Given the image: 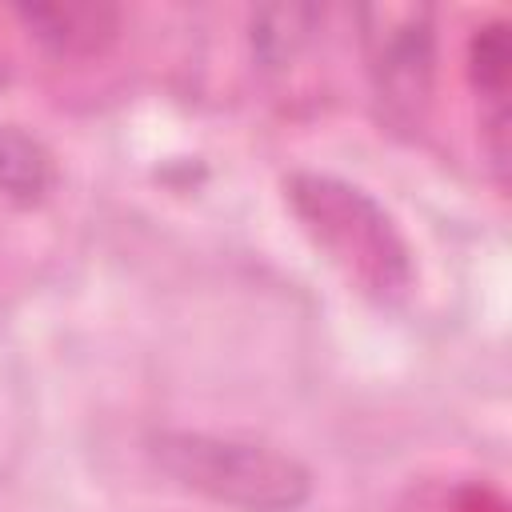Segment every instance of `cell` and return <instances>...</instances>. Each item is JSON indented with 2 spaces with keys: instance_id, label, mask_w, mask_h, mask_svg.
<instances>
[{
  "instance_id": "obj_1",
  "label": "cell",
  "mask_w": 512,
  "mask_h": 512,
  "mask_svg": "<svg viewBox=\"0 0 512 512\" xmlns=\"http://www.w3.org/2000/svg\"><path fill=\"white\" fill-rule=\"evenodd\" d=\"M284 204L312 248L364 296L396 300L412 288V244L368 188L332 172L296 168L284 176Z\"/></svg>"
},
{
  "instance_id": "obj_2",
  "label": "cell",
  "mask_w": 512,
  "mask_h": 512,
  "mask_svg": "<svg viewBox=\"0 0 512 512\" xmlns=\"http://www.w3.org/2000/svg\"><path fill=\"white\" fill-rule=\"evenodd\" d=\"M148 460L184 492L236 512H296L312 500V472L292 452L232 432L160 428Z\"/></svg>"
},
{
  "instance_id": "obj_3",
  "label": "cell",
  "mask_w": 512,
  "mask_h": 512,
  "mask_svg": "<svg viewBox=\"0 0 512 512\" xmlns=\"http://www.w3.org/2000/svg\"><path fill=\"white\" fill-rule=\"evenodd\" d=\"M356 20L380 104L400 120H420L436 88V12L416 0H380L364 4Z\"/></svg>"
},
{
  "instance_id": "obj_4",
  "label": "cell",
  "mask_w": 512,
  "mask_h": 512,
  "mask_svg": "<svg viewBox=\"0 0 512 512\" xmlns=\"http://www.w3.org/2000/svg\"><path fill=\"white\" fill-rule=\"evenodd\" d=\"M468 84L480 100V136L496 180L508 172V88H512V40L508 20H484L468 36Z\"/></svg>"
},
{
  "instance_id": "obj_5",
  "label": "cell",
  "mask_w": 512,
  "mask_h": 512,
  "mask_svg": "<svg viewBox=\"0 0 512 512\" xmlns=\"http://www.w3.org/2000/svg\"><path fill=\"white\" fill-rule=\"evenodd\" d=\"M16 20L24 32L60 60H88L116 44L120 8L100 0H52V4H20Z\"/></svg>"
},
{
  "instance_id": "obj_6",
  "label": "cell",
  "mask_w": 512,
  "mask_h": 512,
  "mask_svg": "<svg viewBox=\"0 0 512 512\" xmlns=\"http://www.w3.org/2000/svg\"><path fill=\"white\" fill-rule=\"evenodd\" d=\"M52 148L24 124H0V196L16 208H36L56 188Z\"/></svg>"
},
{
  "instance_id": "obj_7",
  "label": "cell",
  "mask_w": 512,
  "mask_h": 512,
  "mask_svg": "<svg viewBox=\"0 0 512 512\" xmlns=\"http://www.w3.org/2000/svg\"><path fill=\"white\" fill-rule=\"evenodd\" d=\"M316 20H320V8H304V4H272V8L252 12L248 36H252L256 60L268 68L288 64L308 44Z\"/></svg>"
}]
</instances>
